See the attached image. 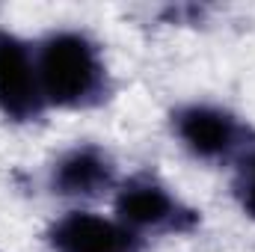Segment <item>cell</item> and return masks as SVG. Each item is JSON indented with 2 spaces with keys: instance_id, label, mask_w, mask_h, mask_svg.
I'll use <instances>...</instances> for the list:
<instances>
[{
  "instance_id": "cell-1",
  "label": "cell",
  "mask_w": 255,
  "mask_h": 252,
  "mask_svg": "<svg viewBox=\"0 0 255 252\" xmlns=\"http://www.w3.org/2000/svg\"><path fill=\"white\" fill-rule=\"evenodd\" d=\"M36 68L42 95L57 107H95L110 95L107 68L98 45L74 30L51 33L39 42Z\"/></svg>"
},
{
  "instance_id": "cell-2",
  "label": "cell",
  "mask_w": 255,
  "mask_h": 252,
  "mask_svg": "<svg viewBox=\"0 0 255 252\" xmlns=\"http://www.w3.org/2000/svg\"><path fill=\"white\" fill-rule=\"evenodd\" d=\"M172 130L193 157L226 163L241 151H253V127L214 104H187L172 113Z\"/></svg>"
},
{
  "instance_id": "cell-3",
  "label": "cell",
  "mask_w": 255,
  "mask_h": 252,
  "mask_svg": "<svg viewBox=\"0 0 255 252\" xmlns=\"http://www.w3.org/2000/svg\"><path fill=\"white\" fill-rule=\"evenodd\" d=\"M119 223L139 232H193L199 214L178 202L169 190L151 175H133L116 193Z\"/></svg>"
},
{
  "instance_id": "cell-4",
  "label": "cell",
  "mask_w": 255,
  "mask_h": 252,
  "mask_svg": "<svg viewBox=\"0 0 255 252\" xmlns=\"http://www.w3.org/2000/svg\"><path fill=\"white\" fill-rule=\"evenodd\" d=\"M45 104L36 57L18 36L0 30V113L12 122H33Z\"/></svg>"
},
{
  "instance_id": "cell-5",
  "label": "cell",
  "mask_w": 255,
  "mask_h": 252,
  "mask_svg": "<svg viewBox=\"0 0 255 252\" xmlns=\"http://www.w3.org/2000/svg\"><path fill=\"white\" fill-rule=\"evenodd\" d=\"M48 244L57 252H142V238L119 220H104L86 211H68L48 229Z\"/></svg>"
},
{
  "instance_id": "cell-6",
  "label": "cell",
  "mask_w": 255,
  "mask_h": 252,
  "mask_svg": "<svg viewBox=\"0 0 255 252\" xmlns=\"http://www.w3.org/2000/svg\"><path fill=\"white\" fill-rule=\"evenodd\" d=\"M116 184V163L98 145H74L51 169V190L71 199H98Z\"/></svg>"
},
{
  "instance_id": "cell-7",
  "label": "cell",
  "mask_w": 255,
  "mask_h": 252,
  "mask_svg": "<svg viewBox=\"0 0 255 252\" xmlns=\"http://www.w3.org/2000/svg\"><path fill=\"white\" fill-rule=\"evenodd\" d=\"M232 190H235V199L241 202V208L255 220V148L241 157Z\"/></svg>"
}]
</instances>
